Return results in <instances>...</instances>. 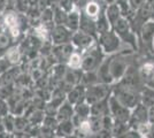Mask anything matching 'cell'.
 <instances>
[{
	"label": "cell",
	"mask_w": 154,
	"mask_h": 138,
	"mask_svg": "<svg viewBox=\"0 0 154 138\" xmlns=\"http://www.w3.org/2000/svg\"><path fill=\"white\" fill-rule=\"evenodd\" d=\"M138 32L143 45L154 50V19L151 17L145 21Z\"/></svg>",
	"instance_id": "8fae6325"
},
{
	"label": "cell",
	"mask_w": 154,
	"mask_h": 138,
	"mask_svg": "<svg viewBox=\"0 0 154 138\" xmlns=\"http://www.w3.org/2000/svg\"><path fill=\"white\" fill-rule=\"evenodd\" d=\"M12 37L8 32L0 35V51H6L12 44Z\"/></svg>",
	"instance_id": "e575fe53"
},
{
	"label": "cell",
	"mask_w": 154,
	"mask_h": 138,
	"mask_svg": "<svg viewBox=\"0 0 154 138\" xmlns=\"http://www.w3.org/2000/svg\"><path fill=\"white\" fill-rule=\"evenodd\" d=\"M129 128H130L129 123H123V122L115 121L114 124H113V128L110 129L112 137H124V135L128 131Z\"/></svg>",
	"instance_id": "83f0119b"
},
{
	"label": "cell",
	"mask_w": 154,
	"mask_h": 138,
	"mask_svg": "<svg viewBox=\"0 0 154 138\" xmlns=\"http://www.w3.org/2000/svg\"><path fill=\"white\" fill-rule=\"evenodd\" d=\"M76 127L72 123L71 120L59 122L58 127L55 129V137H70L74 136Z\"/></svg>",
	"instance_id": "ffe728a7"
},
{
	"label": "cell",
	"mask_w": 154,
	"mask_h": 138,
	"mask_svg": "<svg viewBox=\"0 0 154 138\" xmlns=\"http://www.w3.org/2000/svg\"><path fill=\"white\" fill-rule=\"evenodd\" d=\"M89 121H90V125L91 129H92V132H93V136L98 133L103 129V118L101 116H94V115H91L89 118Z\"/></svg>",
	"instance_id": "d6a6232c"
},
{
	"label": "cell",
	"mask_w": 154,
	"mask_h": 138,
	"mask_svg": "<svg viewBox=\"0 0 154 138\" xmlns=\"http://www.w3.org/2000/svg\"><path fill=\"white\" fill-rule=\"evenodd\" d=\"M113 86L105 83H96L93 85L86 86L85 89V101L90 105L98 103L100 100L108 98L109 94L112 93Z\"/></svg>",
	"instance_id": "5b68a950"
},
{
	"label": "cell",
	"mask_w": 154,
	"mask_h": 138,
	"mask_svg": "<svg viewBox=\"0 0 154 138\" xmlns=\"http://www.w3.org/2000/svg\"><path fill=\"white\" fill-rule=\"evenodd\" d=\"M74 114H75L74 106L71 105L70 103H68L67 100H64L63 103L59 106L55 116H57V118L59 120V122H62V121L71 120L72 116H74Z\"/></svg>",
	"instance_id": "d6986e66"
},
{
	"label": "cell",
	"mask_w": 154,
	"mask_h": 138,
	"mask_svg": "<svg viewBox=\"0 0 154 138\" xmlns=\"http://www.w3.org/2000/svg\"><path fill=\"white\" fill-rule=\"evenodd\" d=\"M112 93L115 96L117 100L124 105L125 107H128L130 109H132L136 105H138L140 103V94L138 91L128 89L125 86L121 85L119 83H115L113 85V90Z\"/></svg>",
	"instance_id": "3957f363"
},
{
	"label": "cell",
	"mask_w": 154,
	"mask_h": 138,
	"mask_svg": "<svg viewBox=\"0 0 154 138\" xmlns=\"http://www.w3.org/2000/svg\"><path fill=\"white\" fill-rule=\"evenodd\" d=\"M101 118H103V129L110 131V129L113 128V124H114L115 120L113 118V116L110 114H106V115L101 116Z\"/></svg>",
	"instance_id": "d590c367"
},
{
	"label": "cell",
	"mask_w": 154,
	"mask_h": 138,
	"mask_svg": "<svg viewBox=\"0 0 154 138\" xmlns=\"http://www.w3.org/2000/svg\"><path fill=\"white\" fill-rule=\"evenodd\" d=\"M97 41L105 55H113L115 53H119L121 51L123 43L120 36L113 29H109L103 33L98 35Z\"/></svg>",
	"instance_id": "6da1fadb"
},
{
	"label": "cell",
	"mask_w": 154,
	"mask_h": 138,
	"mask_svg": "<svg viewBox=\"0 0 154 138\" xmlns=\"http://www.w3.org/2000/svg\"><path fill=\"white\" fill-rule=\"evenodd\" d=\"M76 48L75 46L70 43H66L61 45H53L52 46V57L57 60V62L61 63H67V61Z\"/></svg>",
	"instance_id": "7c38bea8"
},
{
	"label": "cell",
	"mask_w": 154,
	"mask_h": 138,
	"mask_svg": "<svg viewBox=\"0 0 154 138\" xmlns=\"http://www.w3.org/2000/svg\"><path fill=\"white\" fill-rule=\"evenodd\" d=\"M5 59L9 62L11 66L19 65L22 59V51L20 46H9L5 53Z\"/></svg>",
	"instance_id": "7402d4cb"
},
{
	"label": "cell",
	"mask_w": 154,
	"mask_h": 138,
	"mask_svg": "<svg viewBox=\"0 0 154 138\" xmlns=\"http://www.w3.org/2000/svg\"><path fill=\"white\" fill-rule=\"evenodd\" d=\"M129 2H130L131 8L137 11L138 8H140V7L146 2V0H129Z\"/></svg>",
	"instance_id": "74e56055"
},
{
	"label": "cell",
	"mask_w": 154,
	"mask_h": 138,
	"mask_svg": "<svg viewBox=\"0 0 154 138\" xmlns=\"http://www.w3.org/2000/svg\"><path fill=\"white\" fill-rule=\"evenodd\" d=\"M42 124L46 125L48 128H52V129H57V127L59 124V120L57 118L55 115H50V114H45L44 116V120H43V123Z\"/></svg>",
	"instance_id": "836d02e7"
},
{
	"label": "cell",
	"mask_w": 154,
	"mask_h": 138,
	"mask_svg": "<svg viewBox=\"0 0 154 138\" xmlns=\"http://www.w3.org/2000/svg\"><path fill=\"white\" fill-rule=\"evenodd\" d=\"M140 103L147 106L148 108L154 106V86L151 85H145L141 87L140 92Z\"/></svg>",
	"instance_id": "603a6c76"
},
{
	"label": "cell",
	"mask_w": 154,
	"mask_h": 138,
	"mask_svg": "<svg viewBox=\"0 0 154 138\" xmlns=\"http://www.w3.org/2000/svg\"><path fill=\"white\" fill-rule=\"evenodd\" d=\"M74 109H75V114L82 116V118H90L91 116V105L89 103H86L85 100L78 103L74 106Z\"/></svg>",
	"instance_id": "f1b7e54d"
},
{
	"label": "cell",
	"mask_w": 154,
	"mask_h": 138,
	"mask_svg": "<svg viewBox=\"0 0 154 138\" xmlns=\"http://www.w3.org/2000/svg\"><path fill=\"white\" fill-rule=\"evenodd\" d=\"M81 14L82 11L79 12L78 8H74L72 11L67 13V17L64 21V26H67L70 31L75 32L79 29V22H81Z\"/></svg>",
	"instance_id": "ac0fdd59"
},
{
	"label": "cell",
	"mask_w": 154,
	"mask_h": 138,
	"mask_svg": "<svg viewBox=\"0 0 154 138\" xmlns=\"http://www.w3.org/2000/svg\"><path fill=\"white\" fill-rule=\"evenodd\" d=\"M105 59V54L101 51L100 46L97 44L90 47L89 50L82 52V72H94L101 65Z\"/></svg>",
	"instance_id": "7a4b0ae2"
},
{
	"label": "cell",
	"mask_w": 154,
	"mask_h": 138,
	"mask_svg": "<svg viewBox=\"0 0 154 138\" xmlns=\"http://www.w3.org/2000/svg\"><path fill=\"white\" fill-rule=\"evenodd\" d=\"M72 31H70L64 24H53L51 28V43L52 45H61L70 43Z\"/></svg>",
	"instance_id": "30bf717a"
},
{
	"label": "cell",
	"mask_w": 154,
	"mask_h": 138,
	"mask_svg": "<svg viewBox=\"0 0 154 138\" xmlns=\"http://www.w3.org/2000/svg\"><path fill=\"white\" fill-rule=\"evenodd\" d=\"M85 89H86V87H85L82 83L72 86L70 90L67 92V94H66V100H67L68 103H70L72 106H75L76 104H78V103L85 100Z\"/></svg>",
	"instance_id": "9a60e30c"
},
{
	"label": "cell",
	"mask_w": 154,
	"mask_h": 138,
	"mask_svg": "<svg viewBox=\"0 0 154 138\" xmlns=\"http://www.w3.org/2000/svg\"><path fill=\"white\" fill-rule=\"evenodd\" d=\"M66 65L68 68H71V69H81L82 68V52L78 50H75L71 53V55L69 57Z\"/></svg>",
	"instance_id": "4316f807"
},
{
	"label": "cell",
	"mask_w": 154,
	"mask_h": 138,
	"mask_svg": "<svg viewBox=\"0 0 154 138\" xmlns=\"http://www.w3.org/2000/svg\"><path fill=\"white\" fill-rule=\"evenodd\" d=\"M4 13H5V12H2V11H0V19L2 17V15H4Z\"/></svg>",
	"instance_id": "b9f144b4"
},
{
	"label": "cell",
	"mask_w": 154,
	"mask_h": 138,
	"mask_svg": "<svg viewBox=\"0 0 154 138\" xmlns=\"http://www.w3.org/2000/svg\"><path fill=\"white\" fill-rule=\"evenodd\" d=\"M108 108L109 114L113 116V118L115 121L123 122V123H129L130 122L131 109L122 105L113 93H110L108 97Z\"/></svg>",
	"instance_id": "8992f818"
},
{
	"label": "cell",
	"mask_w": 154,
	"mask_h": 138,
	"mask_svg": "<svg viewBox=\"0 0 154 138\" xmlns=\"http://www.w3.org/2000/svg\"><path fill=\"white\" fill-rule=\"evenodd\" d=\"M106 114H109L108 108V98L100 100L98 103H94L91 105V115L94 116H103Z\"/></svg>",
	"instance_id": "d4e9b609"
},
{
	"label": "cell",
	"mask_w": 154,
	"mask_h": 138,
	"mask_svg": "<svg viewBox=\"0 0 154 138\" xmlns=\"http://www.w3.org/2000/svg\"><path fill=\"white\" fill-rule=\"evenodd\" d=\"M53 12H54V16H53L54 24H64V21H66V17H67V12L64 9H62L58 4L54 5Z\"/></svg>",
	"instance_id": "1f68e13d"
},
{
	"label": "cell",
	"mask_w": 154,
	"mask_h": 138,
	"mask_svg": "<svg viewBox=\"0 0 154 138\" xmlns=\"http://www.w3.org/2000/svg\"><path fill=\"white\" fill-rule=\"evenodd\" d=\"M7 133H15V115L11 112L1 118Z\"/></svg>",
	"instance_id": "4dcf8cb0"
},
{
	"label": "cell",
	"mask_w": 154,
	"mask_h": 138,
	"mask_svg": "<svg viewBox=\"0 0 154 138\" xmlns=\"http://www.w3.org/2000/svg\"><path fill=\"white\" fill-rule=\"evenodd\" d=\"M8 0H0V11H2V12H5L7 9V7H8Z\"/></svg>",
	"instance_id": "ab89813d"
},
{
	"label": "cell",
	"mask_w": 154,
	"mask_h": 138,
	"mask_svg": "<svg viewBox=\"0 0 154 138\" xmlns=\"http://www.w3.org/2000/svg\"><path fill=\"white\" fill-rule=\"evenodd\" d=\"M117 83L125 86V87H128V89H131V90H135V91L138 92H140L141 87L145 85L144 82L141 81L138 69H135L134 67L131 66H129L125 74L123 75V77Z\"/></svg>",
	"instance_id": "52a82bcc"
},
{
	"label": "cell",
	"mask_w": 154,
	"mask_h": 138,
	"mask_svg": "<svg viewBox=\"0 0 154 138\" xmlns=\"http://www.w3.org/2000/svg\"><path fill=\"white\" fill-rule=\"evenodd\" d=\"M148 122V107L144 104L139 103L131 109V116H130V127L135 128L138 124Z\"/></svg>",
	"instance_id": "4fadbf2b"
},
{
	"label": "cell",
	"mask_w": 154,
	"mask_h": 138,
	"mask_svg": "<svg viewBox=\"0 0 154 138\" xmlns=\"http://www.w3.org/2000/svg\"><path fill=\"white\" fill-rule=\"evenodd\" d=\"M148 122L154 125V106L148 108Z\"/></svg>",
	"instance_id": "f35d334b"
},
{
	"label": "cell",
	"mask_w": 154,
	"mask_h": 138,
	"mask_svg": "<svg viewBox=\"0 0 154 138\" xmlns=\"http://www.w3.org/2000/svg\"><path fill=\"white\" fill-rule=\"evenodd\" d=\"M128 59L125 57V54L122 53H115L113 55H109L108 58V67L109 72L112 75V77L114 79V84L117 83L120 79L123 77V75L125 74L127 69L129 68Z\"/></svg>",
	"instance_id": "277c9868"
},
{
	"label": "cell",
	"mask_w": 154,
	"mask_h": 138,
	"mask_svg": "<svg viewBox=\"0 0 154 138\" xmlns=\"http://www.w3.org/2000/svg\"><path fill=\"white\" fill-rule=\"evenodd\" d=\"M19 14L14 11H5V14L2 15V21L6 26L7 31L13 39L19 37L21 33V20Z\"/></svg>",
	"instance_id": "9c48e42d"
},
{
	"label": "cell",
	"mask_w": 154,
	"mask_h": 138,
	"mask_svg": "<svg viewBox=\"0 0 154 138\" xmlns=\"http://www.w3.org/2000/svg\"><path fill=\"white\" fill-rule=\"evenodd\" d=\"M139 75L141 77V81L146 85L154 86V62L153 61H146L144 62L139 69Z\"/></svg>",
	"instance_id": "2e32d148"
},
{
	"label": "cell",
	"mask_w": 154,
	"mask_h": 138,
	"mask_svg": "<svg viewBox=\"0 0 154 138\" xmlns=\"http://www.w3.org/2000/svg\"><path fill=\"white\" fill-rule=\"evenodd\" d=\"M105 15L107 16L110 26H113V24L122 16V12H121L120 6L115 2V4L106 5V7H105Z\"/></svg>",
	"instance_id": "cb8c5ba5"
},
{
	"label": "cell",
	"mask_w": 154,
	"mask_h": 138,
	"mask_svg": "<svg viewBox=\"0 0 154 138\" xmlns=\"http://www.w3.org/2000/svg\"><path fill=\"white\" fill-rule=\"evenodd\" d=\"M96 28H97V36L100 35V33H103L105 31L109 30V29H112V26L109 23L108 19L105 15V11H103V13H101L96 19Z\"/></svg>",
	"instance_id": "484cf974"
},
{
	"label": "cell",
	"mask_w": 154,
	"mask_h": 138,
	"mask_svg": "<svg viewBox=\"0 0 154 138\" xmlns=\"http://www.w3.org/2000/svg\"><path fill=\"white\" fill-rule=\"evenodd\" d=\"M97 75H98V79L100 83H105V84H109V85H114V79L112 77L110 72H109V67H108V58L103 59L101 65L98 67L96 70Z\"/></svg>",
	"instance_id": "e0dca14e"
},
{
	"label": "cell",
	"mask_w": 154,
	"mask_h": 138,
	"mask_svg": "<svg viewBox=\"0 0 154 138\" xmlns=\"http://www.w3.org/2000/svg\"><path fill=\"white\" fill-rule=\"evenodd\" d=\"M106 5L103 4V0H89L86 2V5L84 6L83 12L86 16H89L91 19L96 20L97 17L100 15L101 13H103Z\"/></svg>",
	"instance_id": "5bb4252c"
},
{
	"label": "cell",
	"mask_w": 154,
	"mask_h": 138,
	"mask_svg": "<svg viewBox=\"0 0 154 138\" xmlns=\"http://www.w3.org/2000/svg\"><path fill=\"white\" fill-rule=\"evenodd\" d=\"M105 5H110V4H115L116 0H103Z\"/></svg>",
	"instance_id": "60d3db41"
},
{
	"label": "cell",
	"mask_w": 154,
	"mask_h": 138,
	"mask_svg": "<svg viewBox=\"0 0 154 138\" xmlns=\"http://www.w3.org/2000/svg\"><path fill=\"white\" fill-rule=\"evenodd\" d=\"M81 83L83 84L85 87L86 86L93 85L96 83H99L98 79V75L97 72H82V77H81Z\"/></svg>",
	"instance_id": "f546056e"
},
{
	"label": "cell",
	"mask_w": 154,
	"mask_h": 138,
	"mask_svg": "<svg viewBox=\"0 0 154 138\" xmlns=\"http://www.w3.org/2000/svg\"><path fill=\"white\" fill-rule=\"evenodd\" d=\"M81 31H84L86 33H90L94 37L97 36V28H96V20L91 19L89 16H86L85 14L82 12L81 14V22H79V29Z\"/></svg>",
	"instance_id": "44dd1931"
},
{
	"label": "cell",
	"mask_w": 154,
	"mask_h": 138,
	"mask_svg": "<svg viewBox=\"0 0 154 138\" xmlns=\"http://www.w3.org/2000/svg\"><path fill=\"white\" fill-rule=\"evenodd\" d=\"M9 113H11V107L8 101L5 98H0V118L6 116Z\"/></svg>",
	"instance_id": "8d00e7d4"
},
{
	"label": "cell",
	"mask_w": 154,
	"mask_h": 138,
	"mask_svg": "<svg viewBox=\"0 0 154 138\" xmlns=\"http://www.w3.org/2000/svg\"><path fill=\"white\" fill-rule=\"evenodd\" d=\"M71 44L75 46L76 50L84 52L97 44V37L81 30H77L71 36Z\"/></svg>",
	"instance_id": "ba28073f"
}]
</instances>
